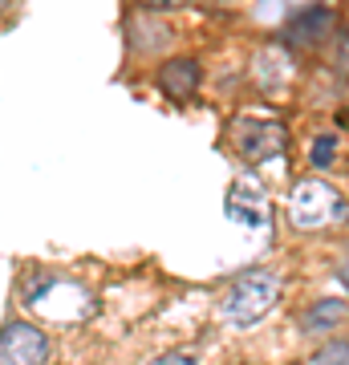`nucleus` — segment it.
<instances>
[{"label": "nucleus", "mask_w": 349, "mask_h": 365, "mask_svg": "<svg viewBox=\"0 0 349 365\" xmlns=\"http://www.w3.org/2000/svg\"><path fill=\"white\" fill-rule=\"evenodd\" d=\"M276 297H280V280H276V272H268V268L240 272L232 284L223 288L220 317L228 321V325H236V329H248V325H256L260 317L276 304Z\"/></svg>", "instance_id": "f257e3e1"}, {"label": "nucleus", "mask_w": 349, "mask_h": 365, "mask_svg": "<svg viewBox=\"0 0 349 365\" xmlns=\"http://www.w3.org/2000/svg\"><path fill=\"white\" fill-rule=\"evenodd\" d=\"M288 215H293V223H297L300 232H321V227H329L333 220L345 215V199H341V191L329 187V182L305 179V182H297V191H293Z\"/></svg>", "instance_id": "f03ea898"}, {"label": "nucleus", "mask_w": 349, "mask_h": 365, "mask_svg": "<svg viewBox=\"0 0 349 365\" xmlns=\"http://www.w3.org/2000/svg\"><path fill=\"white\" fill-rule=\"evenodd\" d=\"M49 361V337L45 329L29 321H9L0 329V365H45Z\"/></svg>", "instance_id": "7ed1b4c3"}, {"label": "nucleus", "mask_w": 349, "mask_h": 365, "mask_svg": "<svg viewBox=\"0 0 349 365\" xmlns=\"http://www.w3.org/2000/svg\"><path fill=\"white\" fill-rule=\"evenodd\" d=\"M236 146L244 158H268L285 146V130L276 122H236Z\"/></svg>", "instance_id": "20e7f679"}, {"label": "nucleus", "mask_w": 349, "mask_h": 365, "mask_svg": "<svg viewBox=\"0 0 349 365\" xmlns=\"http://www.w3.org/2000/svg\"><path fill=\"white\" fill-rule=\"evenodd\" d=\"M345 321H349V304H345V300L321 297L309 313H305V333H329V329L345 325Z\"/></svg>", "instance_id": "39448f33"}, {"label": "nucleus", "mask_w": 349, "mask_h": 365, "mask_svg": "<svg viewBox=\"0 0 349 365\" xmlns=\"http://www.w3.org/2000/svg\"><path fill=\"white\" fill-rule=\"evenodd\" d=\"M158 81H163V90L175 93V98H191V90L199 86V66H195L191 57H175V61L163 66Z\"/></svg>", "instance_id": "423d86ee"}, {"label": "nucleus", "mask_w": 349, "mask_h": 365, "mask_svg": "<svg viewBox=\"0 0 349 365\" xmlns=\"http://www.w3.org/2000/svg\"><path fill=\"white\" fill-rule=\"evenodd\" d=\"M329 25H333V16L325 13V9H313V13L297 16L293 33H297L300 41H317V37H325V29H329Z\"/></svg>", "instance_id": "0eeeda50"}, {"label": "nucleus", "mask_w": 349, "mask_h": 365, "mask_svg": "<svg viewBox=\"0 0 349 365\" xmlns=\"http://www.w3.org/2000/svg\"><path fill=\"white\" fill-rule=\"evenodd\" d=\"M309 365H349V341H329L309 357Z\"/></svg>", "instance_id": "6e6552de"}, {"label": "nucleus", "mask_w": 349, "mask_h": 365, "mask_svg": "<svg viewBox=\"0 0 349 365\" xmlns=\"http://www.w3.org/2000/svg\"><path fill=\"white\" fill-rule=\"evenodd\" d=\"M337 155V143L325 134V138H317V146H313V167H325V163H333Z\"/></svg>", "instance_id": "1a4fd4ad"}, {"label": "nucleus", "mask_w": 349, "mask_h": 365, "mask_svg": "<svg viewBox=\"0 0 349 365\" xmlns=\"http://www.w3.org/2000/svg\"><path fill=\"white\" fill-rule=\"evenodd\" d=\"M151 365H195V357L183 353V349H171V353H163V357H155Z\"/></svg>", "instance_id": "9d476101"}]
</instances>
